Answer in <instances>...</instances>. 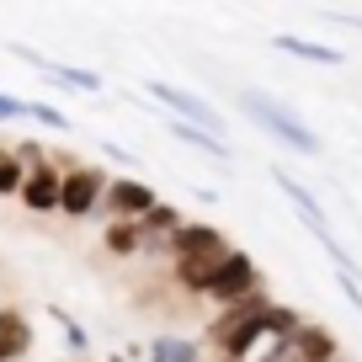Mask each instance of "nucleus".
<instances>
[{
    "label": "nucleus",
    "instance_id": "nucleus-5",
    "mask_svg": "<svg viewBox=\"0 0 362 362\" xmlns=\"http://www.w3.org/2000/svg\"><path fill=\"white\" fill-rule=\"evenodd\" d=\"M107 170L102 165H69L64 170V192H59V214L64 218H90L107 197Z\"/></svg>",
    "mask_w": 362,
    "mask_h": 362
},
{
    "label": "nucleus",
    "instance_id": "nucleus-6",
    "mask_svg": "<svg viewBox=\"0 0 362 362\" xmlns=\"http://www.w3.org/2000/svg\"><path fill=\"white\" fill-rule=\"evenodd\" d=\"M11 54L22 59V64H33L37 75L48 80L54 90H80V96H102V75L96 69H80V64H59V59H48V54H37V48H27V43H11Z\"/></svg>",
    "mask_w": 362,
    "mask_h": 362
},
{
    "label": "nucleus",
    "instance_id": "nucleus-21",
    "mask_svg": "<svg viewBox=\"0 0 362 362\" xmlns=\"http://www.w3.org/2000/svg\"><path fill=\"white\" fill-rule=\"evenodd\" d=\"M0 325H6V309H0Z\"/></svg>",
    "mask_w": 362,
    "mask_h": 362
},
{
    "label": "nucleus",
    "instance_id": "nucleus-1",
    "mask_svg": "<svg viewBox=\"0 0 362 362\" xmlns=\"http://www.w3.org/2000/svg\"><path fill=\"white\" fill-rule=\"evenodd\" d=\"M235 102H240V112H245L267 139H277L288 155H304V160H320V155H325V139H320V134H315V128H309L288 102H277L272 90H261V86H240V90H235Z\"/></svg>",
    "mask_w": 362,
    "mask_h": 362
},
{
    "label": "nucleus",
    "instance_id": "nucleus-17",
    "mask_svg": "<svg viewBox=\"0 0 362 362\" xmlns=\"http://www.w3.org/2000/svg\"><path fill=\"white\" fill-rule=\"evenodd\" d=\"M22 117H33V102H27V96H6V90H0V123H22Z\"/></svg>",
    "mask_w": 362,
    "mask_h": 362
},
{
    "label": "nucleus",
    "instance_id": "nucleus-18",
    "mask_svg": "<svg viewBox=\"0 0 362 362\" xmlns=\"http://www.w3.org/2000/svg\"><path fill=\"white\" fill-rule=\"evenodd\" d=\"M33 123H43V128H69V117L59 112L54 102H33Z\"/></svg>",
    "mask_w": 362,
    "mask_h": 362
},
{
    "label": "nucleus",
    "instance_id": "nucleus-23",
    "mask_svg": "<svg viewBox=\"0 0 362 362\" xmlns=\"http://www.w3.org/2000/svg\"><path fill=\"white\" fill-rule=\"evenodd\" d=\"M86 362H90V357H86Z\"/></svg>",
    "mask_w": 362,
    "mask_h": 362
},
{
    "label": "nucleus",
    "instance_id": "nucleus-11",
    "mask_svg": "<svg viewBox=\"0 0 362 362\" xmlns=\"http://www.w3.org/2000/svg\"><path fill=\"white\" fill-rule=\"evenodd\" d=\"M272 48H277V54H288V59H304V64H325V69H336V64H341V48H330V43H309V37H293V33L272 37Z\"/></svg>",
    "mask_w": 362,
    "mask_h": 362
},
{
    "label": "nucleus",
    "instance_id": "nucleus-19",
    "mask_svg": "<svg viewBox=\"0 0 362 362\" xmlns=\"http://www.w3.org/2000/svg\"><path fill=\"white\" fill-rule=\"evenodd\" d=\"M336 277H341V272H336ZM341 293L351 298V309H362V288H357V277H341Z\"/></svg>",
    "mask_w": 362,
    "mask_h": 362
},
{
    "label": "nucleus",
    "instance_id": "nucleus-7",
    "mask_svg": "<svg viewBox=\"0 0 362 362\" xmlns=\"http://www.w3.org/2000/svg\"><path fill=\"white\" fill-rule=\"evenodd\" d=\"M155 203H160L155 187H149V181H139V176H112V181H107V197H102V208H107L112 218H123V224H139Z\"/></svg>",
    "mask_w": 362,
    "mask_h": 362
},
{
    "label": "nucleus",
    "instance_id": "nucleus-15",
    "mask_svg": "<svg viewBox=\"0 0 362 362\" xmlns=\"http://www.w3.org/2000/svg\"><path fill=\"white\" fill-rule=\"evenodd\" d=\"M27 165L16 160V149H0V197H22Z\"/></svg>",
    "mask_w": 362,
    "mask_h": 362
},
{
    "label": "nucleus",
    "instance_id": "nucleus-20",
    "mask_svg": "<svg viewBox=\"0 0 362 362\" xmlns=\"http://www.w3.org/2000/svg\"><path fill=\"white\" fill-rule=\"evenodd\" d=\"M102 149H107V155H112V160H117V165H134V155H128V149H117V144H112V139H107V144H102Z\"/></svg>",
    "mask_w": 362,
    "mask_h": 362
},
{
    "label": "nucleus",
    "instance_id": "nucleus-22",
    "mask_svg": "<svg viewBox=\"0 0 362 362\" xmlns=\"http://www.w3.org/2000/svg\"><path fill=\"white\" fill-rule=\"evenodd\" d=\"M112 362H128V357H112Z\"/></svg>",
    "mask_w": 362,
    "mask_h": 362
},
{
    "label": "nucleus",
    "instance_id": "nucleus-14",
    "mask_svg": "<svg viewBox=\"0 0 362 362\" xmlns=\"http://www.w3.org/2000/svg\"><path fill=\"white\" fill-rule=\"evenodd\" d=\"M107 250H112V256H144L149 240H144V229H139V224L112 218V224H107Z\"/></svg>",
    "mask_w": 362,
    "mask_h": 362
},
{
    "label": "nucleus",
    "instance_id": "nucleus-8",
    "mask_svg": "<svg viewBox=\"0 0 362 362\" xmlns=\"http://www.w3.org/2000/svg\"><path fill=\"white\" fill-rule=\"evenodd\" d=\"M59 192H64V170H59L54 160H43V165H33L27 181H22V208H33V214H59Z\"/></svg>",
    "mask_w": 362,
    "mask_h": 362
},
{
    "label": "nucleus",
    "instance_id": "nucleus-10",
    "mask_svg": "<svg viewBox=\"0 0 362 362\" xmlns=\"http://www.w3.org/2000/svg\"><path fill=\"white\" fill-rule=\"evenodd\" d=\"M160 123H165V134H170V139H181V144L203 149V155H214V160H235V149H229V139L208 134V128H192V123H181V117H160Z\"/></svg>",
    "mask_w": 362,
    "mask_h": 362
},
{
    "label": "nucleus",
    "instance_id": "nucleus-13",
    "mask_svg": "<svg viewBox=\"0 0 362 362\" xmlns=\"http://www.w3.org/2000/svg\"><path fill=\"white\" fill-rule=\"evenodd\" d=\"M144 357L149 362H203V346L192 336H155Z\"/></svg>",
    "mask_w": 362,
    "mask_h": 362
},
{
    "label": "nucleus",
    "instance_id": "nucleus-12",
    "mask_svg": "<svg viewBox=\"0 0 362 362\" xmlns=\"http://www.w3.org/2000/svg\"><path fill=\"white\" fill-rule=\"evenodd\" d=\"M27 351H33V325H27V315L6 309V325H0V362H22Z\"/></svg>",
    "mask_w": 362,
    "mask_h": 362
},
{
    "label": "nucleus",
    "instance_id": "nucleus-2",
    "mask_svg": "<svg viewBox=\"0 0 362 362\" xmlns=\"http://www.w3.org/2000/svg\"><path fill=\"white\" fill-rule=\"evenodd\" d=\"M267 176H272V187H277V192H283L288 203H293L298 224H304L309 235H315L320 245H325V256L336 261V272H341V277H357V261H351L346 250H341V240L330 235V218H325V208H320V197L309 192V187H304V181H298V176H288L283 165H267Z\"/></svg>",
    "mask_w": 362,
    "mask_h": 362
},
{
    "label": "nucleus",
    "instance_id": "nucleus-16",
    "mask_svg": "<svg viewBox=\"0 0 362 362\" xmlns=\"http://www.w3.org/2000/svg\"><path fill=\"white\" fill-rule=\"evenodd\" d=\"M54 320L59 325H64V341H69V351H75L80 362H86V346H90V336H86V325H80V320H69L64 309H54Z\"/></svg>",
    "mask_w": 362,
    "mask_h": 362
},
{
    "label": "nucleus",
    "instance_id": "nucleus-4",
    "mask_svg": "<svg viewBox=\"0 0 362 362\" xmlns=\"http://www.w3.org/2000/svg\"><path fill=\"white\" fill-rule=\"evenodd\" d=\"M250 288H261V272H256V261H250V250H229V256L203 277V298H208V304H218V309L240 304Z\"/></svg>",
    "mask_w": 362,
    "mask_h": 362
},
{
    "label": "nucleus",
    "instance_id": "nucleus-3",
    "mask_svg": "<svg viewBox=\"0 0 362 362\" xmlns=\"http://www.w3.org/2000/svg\"><path fill=\"white\" fill-rule=\"evenodd\" d=\"M144 96L149 102H160L170 117H181V123H192V128H208V134H218L224 139V112H218L214 102H203L197 90H187V86H176V80H144Z\"/></svg>",
    "mask_w": 362,
    "mask_h": 362
},
{
    "label": "nucleus",
    "instance_id": "nucleus-9",
    "mask_svg": "<svg viewBox=\"0 0 362 362\" xmlns=\"http://www.w3.org/2000/svg\"><path fill=\"white\" fill-rule=\"evenodd\" d=\"M336 330H325V325H298L293 330V362H336Z\"/></svg>",
    "mask_w": 362,
    "mask_h": 362
}]
</instances>
